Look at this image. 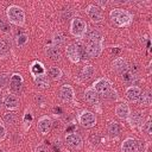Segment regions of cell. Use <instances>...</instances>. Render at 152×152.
<instances>
[{"instance_id":"cell-1","label":"cell","mask_w":152,"mask_h":152,"mask_svg":"<svg viewBox=\"0 0 152 152\" xmlns=\"http://www.w3.org/2000/svg\"><path fill=\"white\" fill-rule=\"evenodd\" d=\"M110 18H112L113 23L115 25H118V26H125L131 21V15L126 11H124L121 8L113 10L110 12Z\"/></svg>"},{"instance_id":"cell-2","label":"cell","mask_w":152,"mask_h":152,"mask_svg":"<svg viewBox=\"0 0 152 152\" xmlns=\"http://www.w3.org/2000/svg\"><path fill=\"white\" fill-rule=\"evenodd\" d=\"M7 17H8L10 21H12L17 25H21L25 20L24 11L18 6H10L7 8Z\"/></svg>"},{"instance_id":"cell-3","label":"cell","mask_w":152,"mask_h":152,"mask_svg":"<svg viewBox=\"0 0 152 152\" xmlns=\"http://www.w3.org/2000/svg\"><path fill=\"white\" fill-rule=\"evenodd\" d=\"M86 30H87V25L82 19L75 18L71 21V33L74 36L81 37V36H83L86 33Z\"/></svg>"},{"instance_id":"cell-4","label":"cell","mask_w":152,"mask_h":152,"mask_svg":"<svg viewBox=\"0 0 152 152\" xmlns=\"http://www.w3.org/2000/svg\"><path fill=\"white\" fill-rule=\"evenodd\" d=\"M87 14H88V17H89L93 21H95V23H99V21H101V20L103 19V14H102L101 8L97 7V6H95V5L88 6V8H87Z\"/></svg>"},{"instance_id":"cell-5","label":"cell","mask_w":152,"mask_h":152,"mask_svg":"<svg viewBox=\"0 0 152 152\" xmlns=\"http://www.w3.org/2000/svg\"><path fill=\"white\" fill-rule=\"evenodd\" d=\"M80 122L84 126V127H93L96 124V119L95 115L90 112H83L80 116Z\"/></svg>"},{"instance_id":"cell-6","label":"cell","mask_w":152,"mask_h":152,"mask_svg":"<svg viewBox=\"0 0 152 152\" xmlns=\"http://www.w3.org/2000/svg\"><path fill=\"white\" fill-rule=\"evenodd\" d=\"M10 87H11L13 93H19L21 90V87H23V78H21V76L18 75V74L12 75L11 80H10Z\"/></svg>"},{"instance_id":"cell-7","label":"cell","mask_w":152,"mask_h":152,"mask_svg":"<svg viewBox=\"0 0 152 152\" xmlns=\"http://www.w3.org/2000/svg\"><path fill=\"white\" fill-rule=\"evenodd\" d=\"M110 89V83L106 78H101L94 83V90L100 94H106Z\"/></svg>"},{"instance_id":"cell-8","label":"cell","mask_w":152,"mask_h":152,"mask_svg":"<svg viewBox=\"0 0 152 152\" xmlns=\"http://www.w3.org/2000/svg\"><path fill=\"white\" fill-rule=\"evenodd\" d=\"M65 141H66V144H68L69 146H71V147H74V148H78V147H81V145H82V139H81V137H80L78 134H76V133H69V134H66Z\"/></svg>"},{"instance_id":"cell-9","label":"cell","mask_w":152,"mask_h":152,"mask_svg":"<svg viewBox=\"0 0 152 152\" xmlns=\"http://www.w3.org/2000/svg\"><path fill=\"white\" fill-rule=\"evenodd\" d=\"M101 50H102V48H101L100 43H90L86 48V52H87L88 57H93V58L100 56Z\"/></svg>"},{"instance_id":"cell-10","label":"cell","mask_w":152,"mask_h":152,"mask_svg":"<svg viewBox=\"0 0 152 152\" xmlns=\"http://www.w3.org/2000/svg\"><path fill=\"white\" fill-rule=\"evenodd\" d=\"M51 126H52V122H51L50 118H48V116L42 118L38 122V129L42 134H48L51 129Z\"/></svg>"},{"instance_id":"cell-11","label":"cell","mask_w":152,"mask_h":152,"mask_svg":"<svg viewBox=\"0 0 152 152\" xmlns=\"http://www.w3.org/2000/svg\"><path fill=\"white\" fill-rule=\"evenodd\" d=\"M66 55L70 58V61L78 62L80 61V52H78L77 44H70V45H68V48H66Z\"/></svg>"},{"instance_id":"cell-12","label":"cell","mask_w":152,"mask_h":152,"mask_svg":"<svg viewBox=\"0 0 152 152\" xmlns=\"http://www.w3.org/2000/svg\"><path fill=\"white\" fill-rule=\"evenodd\" d=\"M121 150H122V152H135L137 151V141L132 138L126 139L122 142Z\"/></svg>"},{"instance_id":"cell-13","label":"cell","mask_w":152,"mask_h":152,"mask_svg":"<svg viewBox=\"0 0 152 152\" xmlns=\"http://www.w3.org/2000/svg\"><path fill=\"white\" fill-rule=\"evenodd\" d=\"M59 94H61V97H62L64 101H71L72 97H74V90H72V88H71L70 86H68V84H65V86H63V87L61 88Z\"/></svg>"},{"instance_id":"cell-14","label":"cell","mask_w":152,"mask_h":152,"mask_svg":"<svg viewBox=\"0 0 152 152\" xmlns=\"http://www.w3.org/2000/svg\"><path fill=\"white\" fill-rule=\"evenodd\" d=\"M140 95H141V90L138 87H131L126 91V96H127V99L129 101H137V100H139Z\"/></svg>"},{"instance_id":"cell-15","label":"cell","mask_w":152,"mask_h":152,"mask_svg":"<svg viewBox=\"0 0 152 152\" xmlns=\"http://www.w3.org/2000/svg\"><path fill=\"white\" fill-rule=\"evenodd\" d=\"M115 114H116L119 118H121V119L128 118V115H129V108H128V106H127L126 103H120V104H118L116 108H115Z\"/></svg>"},{"instance_id":"cell-16","label":"cell","mask_w":152,"mask_h":152,"mask_svg":"<svg viewBox=\"0 0 152 152\" xmlns=\"http://www.w3.org/2000/svg\"><path fill=\"white\" fill-rule=\"evenodd\" d=\"M113 66H114V69H115L118 72H120V74L126 72V71H127V69H128L127 63H126L122 58H118V59H115V61H114V63H113Z\"/></svg>"},{"instance_id":"cell-17","label":"cell","mask_w":152,"mask_h":152,"mask_svg":"<svg viewBox=\"0 0 152 152\" xmlns=\"http://www.w3.org/2000/svg\"><path fill=\"white\" fill-rule=\"evenodd\" d=\"M84 100L89 103H96L99 101V95L94 89H88L84 93Z\"/></svg>"},{"instance_id":"cell-18","label":"cell","mask_w":152,"mask_h":152,"mask_svg":"<svg viewBox=\"0 0 152 152\" xmlns=\"http://www.w3.org/2000/svg\"><path fill=\"white\" fill-rule=\"evenodd\" d=\"M87 38L91 42V43H100L102 40V34L97 31V30H90L87 33Z\"/></svg>"},{"instance_id":"cell-19","label":"cell","mask_w":152,"mask_h":152,"mask_svg":"<svg viewBox=\"0 0 152 152\" xmlns=\"http://www.w3.org/2000/svg\"><path fill=\"white\" fill-rule=\"evenodd\" d=\"M46 53L50 58H52L55 61H58L61 58V51L57 46H48L46 48Z\"/></svg>"},{"instance_id":"cell-20","label":"cell","mask_w":152,"mask_h":152,"mask_svg":"<svg viewBox=\"0 0 152 152\" xmlns=\"http://www.w3.org/2000/svg\"><path fill=\"white\" fill-rule=\"evenodd\" d=\"M4 102H5V106L7 108H15V107H18V103H19L17 96H14V95H7L5 97Z\"/></svg>"},{"instance_id":"cell-21","label":"cell","mask_w":152,"mask_h":152,"mask_svg":"<svg viewBox=\"0 0 152 152\" xmlns=\"http://www.w3.org/2000/svg\"><path fill=\"white\" fill-rule=\"evenodd\" d=\"M34 82H36V84L39 86L40 88H48V87H49V80H48V77H46L44 74L36 76V77H34Z\"/></svg>"},{"instance_id":"cell-22","label":"cell","mask_w":152,"mask_h":152,"mask_svg":"<svg viewBox=\"0 0 152 152\" xmlns=\"http://www.w3.org/2000/svg\"><path fill=\"white\" fill-rule=\"evenodd\" d=\"M140 103L142 106H150L151 102H152V95H151V91L147 90L146 93H144L142 95H140Z\"/></svg>"},{"instance_id":"cell-23","label":"cell","mask_w":152,"mask_h":152,"mask_svg":"<svg viewBox=\"0 0 152 152\" xmlns=\"http://www.w3.org/2000/svg\"><path fill=\"white\" fill-rule=\"evenodd\" d=\"M93 74H94V68L91 65H86L83 68L82 72H81V76H82L83 80H88V78H90L93 76Z\"/></svg>"},{"instance_id":"cell-24","label":"cell","mask_w":152,"mask_h":152,"mask_svg":"<svg viewBox=\"0 0 152 152\" xmlns=\"http://www.w3.org/2000/svg\"><path fill=\"white\" fill-rule=\"evenodd\" d=\"M120 125L118 124V122H112V124H109V126H108V133L110 134V135H119V133H120Z\"/></svg>"},{"instance_id":"cell-25","label":"cell","mask_w":152,"mask_h":152,"mask_svg":"<svg viewBox=\"0 0 152 152\" xmlns=\"http://www.w3.org/2000/svg\"><path fill=\"white\" fill-rule=\"evenodd\" d=\"M31 71L34 76H38V75H42L44 74V68L40 63H33L32 66H31Z\"/></svg>"},{"instance_id":"cell-26","label":"cell","mask_w":152,"mask_h":152,"mask_svg":"<svg viewBox=\"0 0 152 152\" xmlns=\"http://www.w3.org/2000/svg\"><path fill=\"white\" fill-rule=\"evenodd\" d=\"M49 75L51 76V78L57 80V78H59V77L62 76V71H61L59 68H57V66H52V68H50V70H49Z\"/></svg>"},{"instance_id":"cell-27","label":"cell","mask_w":152,"mask_h":152,"mask_svg":"<svg viewBox=\"0 0 152 152\" xmlns=\"http://www.w3.org/2000/svg\"><path fill=\"white\" fill-rule=\"evenodd\" d=\"M142 121V115L140 113H134L131 118V125L132 126H139Z\"/></svg>"},{"instance_id":"cell-28","label":"cell","mask_w":152,"mask_h":152,"mask_svg":"<svg viewBox=\"0 0 152 152\" xmlns=\"http://www.w3.org/2000/svg\"><path fill=\"white\" fill-rule=\"evenodd\" d=\"M134 78H135V74L133 71H126V72H124V81L126 83H132L134 81Z\"/></svg>"},{"instance_id":"cell-29","label":"cell","mask_w":152,"mask_h":152,"mask_svg":"<svg viewBox=\"0 0 152 152\" xmlns=\"http://www.w3.org/2000/svg\"><path fill=\"white\" fill-rule=\"evenodd\" d=\"M4 120L7 122V124H14V121H15V114L14 113H12V112H10V113H6L5 114V116H4Z\"/></svg>"},{"instance_id":"cell-30","label":"cell","mask_w":152,"mask_h":152,"mask_svg":"<svg viewBox=\"0 0 152 152\" xmlns=\"http://www.w3.org/2000/svg\"><path fill=\"white\" fill-rule=\"evenodd\" d=\"M53 42H55V44H56L57 48H58L59 45H62V44L64 43V36H63L62 33L55 34V36H53Z\"/></svg>"},{"instance_id":"cell-31","label":"cell","mask_w":152,"mask_h":152,"mask_svg":"<svg viewBox=\"0 0 152 152\" xmlns=\"http://www.w3.org/2000/svg\"><path fill=\"white\" fill-rule=\"evenodd\" d=\"M8 81H10L8 75H6V74H1V75H0V88L6 87L7 83H8Z\"/></svg>"},{"instance_id":"cell-32","label":"cell","mask_w":152,"mask_h":152,"mask_svg":"<svg viewBox=\"0 0 152 152\" xmlns=\"http://www.w3.org/2000/svg\"><path fill=\"white\" fill-rule=\"evenodd\" d=\"M0 30H1L2 32H10V31H11L10 25H8L5 20H2V18H0Z\"/></svg>"},{"instance_id":"cell-33","label":"cell","mask_w":152,"mask_h":152,"mask_svg":"<svg viewBox=\"0 0 152 152\" xmlns=\"http://www.w3.org/2000/svg\"><path fill=\"white\" fill-rule=\"evenodd\" d=\"M26 42H27V36H26V34L21 33V34H19V36L17 37V44H18V45H24Z\"/></svg>"},{"instance_id":"cell-34","label":"cell","mask_w":152,"mask_h":152,"mask_svg":"<svg viewBox=\"0 0 152 152\" xmlns=\"http://www.w3.org/2000/svg\"><path fill=\"white\" fill-rule=\"evenodd\" d=\"M7 53V44L0 39V56H4Z\"/></svg>"},{"instance_id":"cell-35","label":"cell","mask_w":152,"mask_h":152,"mask_svg":"<svg viewBox=\"0 0 152 152\" xmlns=\"http://www.w3.org/2000/svg\"><path fill=\"white\" fill-rule=\"evenodd\" d=\"M142 131L146 134H152V129H151V121H147L144 126H142Z\"/></svg>"},{"instance_id":"cell-36","label":"cell","mask_w":152,"mask_h":152,"mask_svg":"<svg viewBox=\"0 0 152 152\" xmlns=\"http://www.w3.org/2000/svg\"><path fill=\"white\" fill-rule=\"evenodd\" d=\"M5 134H6V131H5V127L0 125V139H4V137H5Z\"/></svg>"},{"instance_id":"cell-37","label":"cell","mask_w":152,"mask_h":152,"mask_svg":"<svg viewBox=\"0 0 152 152\" xmlns=\"http://www.w3.org/2000/svg\"><path fill=\"white\" fill-rule=\"evenodd\" d=\"M36 152H48V151H46V148L44 146H38L36 148Z\"/></svg>"},{"instance_id":"cell-38","label":"cell","mask_w":152,"mask_h":152,"mask_svg":"<svg viewBox=\"0 0 152 152\" xmlns=\"http://www.w3.org/2000/svg\"><path fill=\"white\" fill-rule=\"evenodd\" d=\"M1 104H2V97H1V95H0V108H1Z\"/></svg>"},{"instance_id":"cell-39","label":"cell","mask_w":152,"mask_h":152,"mask_svg":"<svg viewBox=\"0 0 152 152\" xmlns=\"http://www.w3.org/2000/svg\"><path fill=\"white\" fill-rule=\"evenodd\" d=\"M0 152H2V151H0Z\"/></svg>"}]
</instances>
